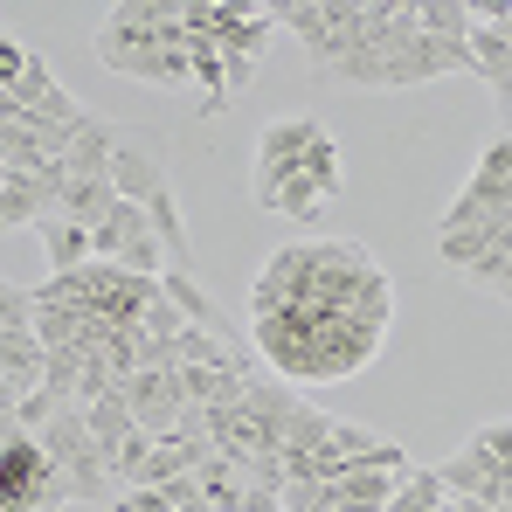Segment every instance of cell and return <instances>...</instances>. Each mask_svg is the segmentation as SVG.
Wrapping results in <instances>:
<instances>
[{
    "label": "cell",
    "mask_w": 512,
    "mask_h": 512,
    "mask_svg": "<svg viewBox=\"0 0 512 512\" xmlns=\"http://www.w3.org/2000/svg\"><path fill=\"white\" fill-rule=\"evenodd\" d=\"M35 443L49 450V464H56L70 499H84V506H111L118 499V478H111V464H104V450L90 436V416L77 402H56V416L35 429Z\"/></svg>",
    "instance_id": "6da1fadb"
},
{
    "label": "cell",
    "mask_w": 512,
    "mask_h": 512,
    "mask_svg": "<svg viewBox=\"0 0 512 512\" xmlns=\"http://www.w3.org/2000/svg\"><path fill=\"white\" fill-rule=\"evenodd\" d=\"M70 492L49 464V450L28 429L0 423V512H63Z\"/></svg>",
    "instance_id": "7a4b0ae2"
},
{
    "label": "cell",
    "mask_w": 512,
    "mask_h": 512,
    "mask_svg": "<svg viewBox=\"0 0 512 512\" xmlns=\"http://www.w3.org/2000/svg\"><path fill=\"white\" fill-rule=\"evenodd\" d=\"M319 139H326V125H319V118H270V125L256 132V153H250V160H256V167H250V194L298 180Z\"/></svg>",
    "instance_id": "3957f363"
},
{
    "label": "cell",
    "mask_w": 512,
    "mask_h": 512,
    "mask_svg": "<svg viewBox=\"0 0 512 512\" xmlns=\"http://www.w3.org/2000/svg\"><path fill=\"white\" fill-rule=\"evenodd\" d=\"M111 187H118V201H153V194H167L173 173H167V146L153 139V132H118V160H111Z\"/></svg>",
    "instance_id": "277c9868"
},
{
    "label": "cell",
    "mask_w": 512,
    "mask_h": 512,
    "mask_svg": "<svg viewBox=\"0 0 512 512\" xmlns=\"http://www.w3.org/2000/svg\"><path fill=\"white\" fill-rule=\"evenodd\" d=\"M125 388V409H132V423L146 429L153 443H167L173 436V423H180V388H173V374H160V367H139L132 381H118Z\"/></svg>",
    "instance_id": "5b68a950"
},
{
    "label": "cell",
    "mask_w": 512,
    "mask_h": 512,
    "mask_svg": "<svg viewBox=\"0 0 512 512\" xmlns=\"http://www.w3.org/2000/svg\"><path fill=\"white\" fill-rule=\"evenodd\" d=\"M118 118H104V111H90L84 125L70 132V153H63V167L70 180H111V160H118Z\"/></svg>",
    "instance_id": "8992f818"
},
{
    "label": "cell",
    "mask_w": 512,
    "mask_h": 512,
    "mask_svg": "<svg viewBox=\"0 0 512 512\" xmlns=\"http://www.w3.org/2000/svg\"><path fill=\"white\" fill-rule=\"evenodd\" d=\"M402 478H409V471H374V464H360V471H340L326 492H333L340 512H388L395 492H402Z\"/></svg>",
    "instance_id": "52a82bcc"
},
{
    "label": "cell",
    "mask_w": 512,
    "mask_h": 512,
    "mask_svg": "<svg viewBox=\"0 0 512 512\" xmlns=\"http://www.w3.org/2000/svg\"><path fill=\"white\" fill-rule=\"evenodd\" d=\"M160 291H167V305L180 312V319H187V326H201V333H222V340H236L229 312H222V305H215V298L201 291V277H194V270H167V277H160Z\"/></svg>",
    "instance_id": "ba28073f"
},
{
    "label": "cell",
    "mask_w": 512,
    "mask_h": 512,
    "mask_svg": "<svg viewBox=\"0 0 512 512\" xmlns=\"http://www.w3.org/2000/svg\"><path fill=\"white\" fill-rule=\"evenodd\" d=\"M42 374H49V346L35 340V333H0V381L14 395H35Z\"/></svg>",
    "instance_id": "9c48e42d"
},
{
    "label": "cell",
    "mask_w": 512,
    "mask_h": 512,
    "mask_svg": "<svg viewBox=\"0 0 512 512\" xmlns=\"http://www.w3.org/2000/svg\"><path fill=\"white\" fill-rule=\"evenodd\" d=\"M353 14H360V7H346V0H333V7H284L277 28H291L305 49H319V42H333L340 28H353Z\"/></svg>",
    "instance_id": "30bf717a"
},
{
    "label": "cell",
    "mask_w": 512,
    "mask_h": 512,
    "mask_svg": "<svg viewBox=\"0 0 512 512\" xmlns=\"http://www.w3.org/2000/svg\"><path fill=\"white\" fill-rule=\"evenodd\" d=\"M35 236H42V256H49V277H63V270H84V263H90V229L63 222V215L35 222Z\"/></svg>",
    "instance_id": "8fae6325"
},
{
    "label": "cell",
    "mask_w": 512,
    "mask_h": 512,
    "mask_svg": "<svg viewBox=\"0 0 512 512\" xmlns=\"http://www.w3.org/2000/svg\"><path fill=\"white\" fill-rule=\"evenodd\" d=\"M111 208H118V187L111 180H70L63 187V222H77V229H97Z\"/></svg>",
    "instance_id": "7c38bea8"
},
{
    "label": "cell",
    "mask_w": 512,
    "mask_h": 512,
    "mask_svg": "<svg viewBox=\"0 0 512 512\" xmlns=\"http://www.w3.org/2000/svg\"><path fill=\"white\" fill-rule=\"evenodd\" d=\"M90 416V436H97V450H111V443H125V436H132V409H125V388H111V395H97V402H90L84 409Z\"/></svg>",
    "instance_id": "4fadbf2b"
},
{
    "label": "cell",
    "mask_w": 512,
    "mask_h": 512,
    "mask_svg": "<svg viewBox=\"0 0 512 512\" xmlns=\"http://www.w3.org/2000/svg\"><path fill=\"white\" fill-rule=\"evenodd\" d=\"M180 367H243L236 360V340H222V333H201V326H180Z\"/></svg>",
    "instance_id": "5bb4252c"
},
{
    "label": "cell",
    "mask_w": 512,
    "mask_h": 512,
    "mask_svg": "<svg viewBox=\"0 0 512 512\" xmlns=\"http://www.w3.org/2000/svg\"><path fill=\"white\" fill-rule=\"evenodd\" d=\"M471 450H478V457H492V471H499V478H512V423L471 429Z\"/></svg>",
    "instance_id": "9a60e30c"
},
{
    "label": "cell",
    "mask_w": 512,
    "mask_h": 512,
    "mask_svg": "<svg viewBox=\"0 0 512 512\" xmlns=\"http://www.w3.org/2000/svg\"><path fill=\"white\" fill-rule=\"evenodd\" d=\"M35 63V49L28 42H14V35H0V90H14L21 84V70Z\"/></svg>",
    "instance_id": "2e32d148"
},
{
    "label": "cell",
    "mask_w": 512,
    "mask_h": 512,
    "mask_svg": "<svg viewBox=\"0 0 512 512\" xmlns=\"http://www.w3.org/2000/svg\"><path fill=\"white\" fill-rule=\"evenodd\" d=\"M506 305H512V284H506Z\"/></svg>",
    "instance_id": "e0dca14e"
},
{
    "label": "cell",
    "mask_w": 512,
    "mask_h": 512,
    "mask_svg": "<svg viewBox=\"0 0 512 512\" xmlns=\"http://www.w3.org/2000/svg\"><path fill=\"white\" fill-rule=\"evenodd\" d=\"M326 512H340V506H326Z\"/></svg>",
    "instance_id": "ac0fdd59"
}]
</instances>
